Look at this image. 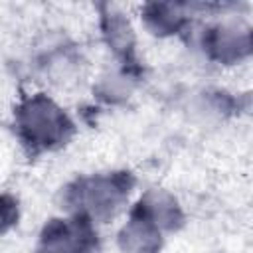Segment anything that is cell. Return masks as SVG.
<instances>
[{"mask_svg":"<svg viewBox=\"0 0 253 253\" xmlns=\"http://www.w3.org/2000/svg\"><path fill=\"white\" fill-rule=\"evenodd\" d=\"M182 223L184 213L172 194L166 190H146L119 231V247L123 253H158L164 233L180 229Z\"/></svg>","mask_w":253,"mask_h":253,"instance_id":"1","label":"cell"},{"mask_svg":"<svg viewBox=\"0 0 253 253\" xmlns=\"http://www.w3.org/2000/svg\"><path fill=\"white\" fill-rule=\"evenodd\" d=\"M14 126L30 156H40L65 146L75 132L69 115L43 93L26 95L16 105Z\"/></svg>","mask_w":253,"mask_h":253,"instance_id":"2","label":"cell"},{"mask_svg":"<svg viewBox=\"0 0 253 253\" xmlns=\"http://www.w3.org/2000/svg\"><path fill=\"white\" fill-rule=\"evenodd\" d=\"M136 180L130 172H107L81 176L61 192V208L69 213H85L93 221H111L126 204Z\"/></svg>","mask_w":253,"mask_h":253,"instance_id":"3","label":"cell"},{"mask_svg":"<svg viewBox=\"0 0 253 253\" xmlns=\"http://www.w3.org/2000/svg\"><path fill=\"white\" fill-rule=\"evenodd\" d=\"M99 245L95 221L85 213L51 217L38 239L36 253H95Z\"/></svg>","mask_w":253,"mask_h":253,"instance_id":"4","label":"cell"},{"mask_svg":"<svg viewBox=\"0 0 253 253\" xmlns=\"http://www.w3.org/2000/svg\"><path fill=\"white\" fill-rule=\"evenodd\" d=\"M204 49L206 53L221 63H235L249 55L251 38L249 28H241L237 24H217L204 32Z\"/></svg>","mask_w":253,"mask_h":253,"instance_id":"5","label":"cell"},{"mask_svg":"<svg viewBox=\"0 0 253 253\" xmlns=\"http://www.w3.org/2000/svg\"><path fill=\"white\" fill-rule=\"evenodd\" d=\"M101 28L107 43L111 45L115 55L121 57V61L128 71L134 65V36L128 20L121 12L109 8V12L101 14Z\"/></svg>","mask_w":253,"mask_h":253,"instance_id":"6","label":"cell"},{"mask_svg":"<svg viewBox=\"0 0 253 253\" xmlns=\"http://www.w3.org/2000/svg\"><path fill=\"white\" fill-rule=\"evenodd\" d=\"M184 10L186 4L150 2L142 8V20L154 36H170L178 34L188 24V14Z\"/></svg>","mask_w":253,"mask_h":253,"instance_id":"7","label":"cell"},{"mask_svg":"<svg viewBox=\"0 0 253 253\" xmlns=\"http://www.w3.org/2000/svg\"><path fill=\"white\" fill-rule=\"evenodd\" d=\"M18 223V200L10 194H0V233H6Z\"/></svg>","mask_w":253,"mask_h":253,"instance_id":"8","label":"cell"}]
</instances>
